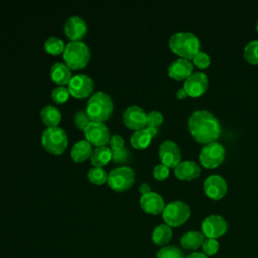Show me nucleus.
<instances>
[{"mask_svg":"<svg viewBox=\"0 0 258 258\" xmlns=\"http://www.w3.org/2000/svg\"><path fill=\"white\" fill-rule=\"evenodd\" d=\"M188 129L192 137L202 143L216 141L221 134L218 118L208 110H196L188 118Z\"/></svg>","mask_w":258,"mask_h":258,"instance_id":"1","label":"nucleus"},{"mask_svg":"<svg viewBox=\"0 0 258 258\" xmlns=\"http://www.w3.org/2000/svg\"><path fill=\"white\" fill-rule=\"evenodd\" d=\"M169 48L181 58L192 59L200 51V40L197 35L188 31H181L172 34L168 40Z\"/></svg>","mask_w":258,"mask_h":258,"instance_id":"2","label":"nucleus"},{"mask_svg":"<svg viewBox=\"0 0 258 258\" xmlns=\"http://www.w3.org/2000/svg\"><path fill=\"white\" fill-rule=\"evenodd\" d=\"M86 113L91 121L104 122L110 118L113 113V102L111 97L104 93H95L88 101Z\"/></svg>","mask_w":258,"mask_h":258,"instance_id":"3","label":"nucleus"},{"mask_svg":"<svg viewBox=\"0 0 258 258\" xmlns=\"http://www.w3.org/2000/svg\"><path fill=\"white\" fill-rule=\"evenodd\" d=\"M90 49L82 41L69 42L62 52L66 64L71 70H82L90 60Z\"/></svg>","mask_w":258,"mask_h":258,"instance_id":"4","label":"nucleus"},{"mask_svg":"<svg viewBox=\"0 0 258 258\" xmlns=\"http://www.w3.org/2000/svg\"><path fill=\"white\" fill-rule=\"evenodd\" d=\"M41 145L47 152L60 155L68 147L67 134L59 127L46 128L41 135Z\"/></svg>","mask_w":258,"mask_h":258,"instance_id":"5","label":"nucleus"},{"mask_svg":"<svg viewBox=\"0 0 258 258\" xmlns=\"http://www.w3.org/2000/svg\"><path fill=\"white\" fill-rule=\"evenodd\" d=\"M190 216V209L182 201H173L165 205L162 218L169 227H178L185 223Z\"/></svg>","mask_w":258,"mask_h":258,"instance_id":"6","label":"nucleus"},{"mask_svg":"<svg viewBox=\"0 0 258 258\" xmlns=\"http://www.w3.org/2000/svg\"><path fill=\"white\" fill-rule=\"evenodd\" d=\"M135 181V172L128 166H121L114 168L108 175L109 186L118 192L129 189Z\"/></svg>","mask_w":258,"mask_h":258,"instance_id":"7","label":"nucleus"},{"mask_svg":"<svg viewBox=\"0 0 258 258\" xmlns=\"http://www.w3.org/2000/svg\"><path fill=\"white\" fill-rule=\"evenodd\" d=\"M200 161L207 168H214L219 166L225 158V148L224 146L213 141L204 145L200 151Z\"/></svg>","mask_w":258,"mask_h":258,"instance_id":"8","label":"nucleus"},{"mask_svg":"<svg viewBox=\"0 0 258 258\" xmlns=\"http://www.w3.org/2000/svg\"><path fill=\"white\" fill-rule=\"evenodd\" d=\"M86 140L96 147L105 146L110 141V131L108 127L102 122L91 121V123L84 129Z\"/></svg>","mask_w":258,"mask_h":258,"instance_id":"9","label":"nucleus"},{"mask_svg":"<svg viewBox=\"0 0 258 258\" xmlns=\"http://www.w3.org/2000/svg\"><path fill=\"white\" fill-rule=\"evenodd\" d=\"M68 90L72 97L76 99H84L92 94L94 90V82L86 75H77L72 77L68 84Z\"/></svg>","mask_w":258,"mask_h":258,"instance_id":"10","label":"nucleus"},{"mask_svg":"<svg viewBox=\"0 0 258 258\" xmlns=\"http://www.w3.org/2000/svg\"><path fill=\"white\" fill-rule=\"evenodd\" d=\"M228 230L227 221L220 215H210L202 223L203 235L208 239H217Z\"/></svg>","mask_w":258,"mask_h":258,"instance_id":"11","label":"nucleus"},{"mask_svg":"<svg viewBox=\"0 0 258 258\" xmlns=\"http://www.w3.org/2000/svg\"><path fill=\"white\" fill-rule=\"evenodd\" d=\"M208 86V76L202 72H194L183 83V89L190 97H200L207 91Z\"/></svg>","mask_w":258,"mask_h":258,"instance_id":"12","label":"nucleus"},{"mask_svg":"<svg viewBox=\"0 0 258 258\" xmlns=\"http://www.w3.org/2000/svg\"><path fill=\"white\" fill-rule=\"evenodd\" d=\"M123 122L131 130L145 129L147 124V113L138 106H130L123 113Z\"/></svg>","mask_w":258,"mask_h":258,"instance_id":"13","label":"nucleus"},{"mask_svg":"<svg viewBox=\"0 0 258 258\" xmlns=\"http://www.w3.org/2000/svg\"><path fill=\"white\" fill-rule=\"evenodd\" d=\"M158 155L161 163L166 165L167 167H175L181 159L180 149L178 145L171 140H165L160 144L158 149Z\"/></svg>","mask_w":258,"mask_h":258,"instance_id":"14","label":"nucleus"},{"mask_svg":"<svg viewBox=\"0 0 258 258\" xmlns=\"http://www.w3.org/2000/svg\"><path fill=\"white\" fill-rule=\"evenodd\" d=\"M227 189L228 185L226 179L219 174L209 175L204 181L205 194L213 200L222 199L226 195Z\"/></svg>","mask_w":258,"mask_h":258,"instance_id":"15","label":"nucleus"},{"mask_svg":"<svg viewBox=\"0 0 258 258\" xmlns=\"http://www.w3.org/2000/svg\"><path fill=\"white\" fill-rule=\"evenodd\" d=\"M64 34L72 41H79L87 33V24L83 18L80 16L70 17L63 26Z\"/></svg>","mask_w":258,"mask_h":258,"instance_id":"16","label":"nucleus"},{"mask_svg":"<svg viewBox=\"0 0 258 258\" xmlns=\"http://www.w3.org/2000/svg\"><path fill=\"white\" fill-rule=\"evenodd\" d=\"M140 207L147 214L158 215L163 212L165 204L163 198L159 194L155 191H150L146 195L141 196Z\"/></svg>","mask_w":258,"mask_h":258,"instance_id":"17","label":"nucleus"},{"mask_svg":"<svg viewBox=\"0 0 258 258\" xmlns=\"http://www.w3.org/2000/svg\"><path fill=\"white\" fill-rule=\"evenodd\" d=\"M192 70L194 64L188 59L179 57L169 64L167 73L170 78L179 81L185 80L187 77H189L192 74Z\"/></svg>","mask_w":258,"mask_h":258,"instance_id":"18","label":"nucleus"},{"mask_svg":"<svg viewBox=\"0 0 258 258\" xmlns=\"http://www.w3.org/2000/svg\"><path fill=\"white\" fill-rule=\"evenodd\" d=\"M201 173L200 165L191 160L180 161L174 167V174L177 178L183 180H189L198 177Z\"/></svg>","mask_w":258,"mask_h":258,"instance_id":"19","label":"nucleus"},{"mask_svg":"<svg viewBox=\"0 0 258 258\" xmlns=\"http://www.w3.org/2000/svg\"><path fill=\"white\" fill-rule=\"evenodd\" d=\"M50 79L59 86L67 85L72 79L71 69L66 63L55 62L50 68Z\"/></svg>","mask_w":258,"mask_h":258,"instance_id":"20","label":"nucleus"},{"mask_svg":"<svg viewBox=\"0 0 258 258\" xmlns=\"http://www.w3.org/2000/svg\"><path fill=\"white\" fill-rule=\"evenodd\" d=\"M92 151V145L87 140H81L72 147L71 157L75 162L82 163L91 157Z\"/></svg>","mask_w":258,"mask_h":258,"instance_id":"21","label":"nucleus"},{"mask_svg":"<svg viewBox=\"0 0 258 258\" xmlns=\"http://www.w3.org/2000/svg\"><path fill=\"white\" fill-rule=\"evenodd\" d=\"M205 241V236L199 231H188L180 238V245L185 250H196L200 248Z\"/></svg>","mask_w":258,"mask_h":258,"instance_id":"22","label":"nucleus"},{"mask_svg":"<svg viewBox=\"0 0 258 258\" xmlns=\"http://www.w3.org/2000/svg\"><path fill=\"white\" fill-rule=\"evenodd\" d=\"M112 160V150L107 146L96 147L91 154L90 161L94 167H103Z\"/></svg>","mask_w":258,"mask_h":258,"instance_id":"23","label":"nucleus"},{"mask_svg":"<svg viewBox=\"0 0 258 258\" xmlns=\"http://www.w3.org/2000/svg\"><path fill=\"white\" fill-rule=\"evenodd\" d=\"M40 117H41L42 123L44 125H46L47 128L57 127V125L59 124L60 119H61V115H60V112L58 111V109L53 106H50V105L42 108V110L40 112Z\"/></svg>","mask_w":258,"mask_h":258,"instance_id":"24","label":"nucleus"},{"mask_svg":"<svg viewBox=\"0 0 258 258\" xmlns=\"http://www.w3.org/2000/svg\"><path fill=\"white\" fill-rule=\"evenodd\" d=\"M171 237H172L171 228L166 224H161L154 228L151 239L155 245L163 246L170 241Z\"/></svg>","mask_w":258,"mask_h":258,"instance_id":"25","label":"nucleus"},{"mask_svg":"<svg viewBox=\"0 0 258 258\" xmlns=\"http://www.w3.org/2000/svg\"><path fill=\"white\" fill-rule=\"evenodd\" d=\"M152 137L147 133L145 129L134 131V133L130 137L131 145L136 149H144L148 147L151 142Z\"/></svg>","mask_w":258,"mask_h":258,"instance_id":"26","label":"nucleus"},{"mask_svg":"<svg viewBox=\"0 0 258 258\" xmlns=\"http://www.w3.org/2000/svg\"><path fill=\"white\" fill-rule=\"evenodd\" d=\"M64 43L63 41L55 36H51L48 37L45 42H44V50L52 55H57L60 54L61 52H63L64 50Z\"/></svg>","mask_w":258,"mask_h":258,"instance_id":"27","label":"nucleus"},{"mask_svg":"<svg viewBox=\"0 0 258 258\" xmlns=\"http://www.w3.org/2000/svg\"><path fill=\"white\" fill-rule=\"evenodd\" d=\"M88 179L96 185H101L108 180V174L102 167H92L88 171Z\"/></svg>","mask_w":258,"mask_h":258,"instance_id":"28","label":"nucleus"},{"mask_svg":"<svg viewBox=\"0 0 258 258\" xmlns=\"http://www.w3.org/2000/svg\"><path fill=\"white\" fill-rule=\"evenodd\" d=\"M244 57L252 64L258 63V40H251L244 47Z\"/></svg>","mask_w":258,"mask_h":258,"instance_id":"29","label":"nucleus"},{"mask_svg":"<svg viewBox=\"0 0 258 258\" xmlns=\"http://www.w3.org/2000/svg\"><path fill=\"white\" fill-rule=\"evenodd\" d=\"M157 258H185L181 250L173 245L164 246L156 254Z\"/></svg>","mask_w":258,"mask_h":258,"instance_id":"30","label":"nucleus"},{"mask_svg":"<svg viewBox=\"0 0 258 258\" xmlns=\"http://www.w3.org/2000/svg\"><path fill=\"white\" fill-rule=\"evenodd\" d=\"M70 96L71 95L69 93L68 88H64L62 86H59V87L53 89L52 92H51V99L56 104H63V103H66L69 100Z\"/></svg>","mask_w":258,"mask_h":258,"instance_id":"31","label":"nucleus"},{"mask_svg":"<svg viewBox=\"0 0 258 258\" xmlns=\"http://www.w3.org/2000/svg\"><path fill=\"white\" fill-rule=\"evenodd\" d=\"M203 252L207 256H213L215 255L220 248V244L217 239H206L202 245Z\"/></svg>","mask_w":258,"mask_h":258,"instance_id":"32","label":"nucleus"},{"mask_svg":"<svg viewBox=\"0 0 258 258\" xmlns=\"http://www.w3.org/2000/svg\"><path fill=\"white\" fill-rule=\"evenodd\" d=\"M129 157H130V152L126 147H123L117 150H112V161L115 163L128 162Z\"/></svg>","mask_w":258,"mask_h":258,"instance_id":"33","label":"nucleus"},{"mask_svg":"<svg viewBox=\"0 0 258 258\" xmlns=\"http://www.w3.org/2000/svg\"><path fill=\"white\" fill-rule=\"evenodd\" d=\"M74 122H75V125L79 129L84 130L91 123V119L88 116V114L86 113V111H79L75 114Z\"/></svg>","mask_w":258,"mask_h":258,"instance_id":"34","label":"nucleus"},{"mask_svg":"<svg viewBox=\"0 0 258 258\" xmlns=\"http://www.w3.org/2000/svg\"><path fill=\"white\" fill-rule=\"evenodd\" d=\"M192 60H194V63H195L198 68H200V69H206V68H208V67L210 66V63H211V57H210V55H209L207 52L201 51V50L194 56Z\"/></svg>","mask_w":258,"mask_h":258,"instance_id":"35","label":"nucleus"},{"mask_svg":"<svg viewBox=\"0 0 258 258\" xmlns=\"http://www.w3.org/2000/svg\"><path fill=\"white\" fill-rule=\"evenodd\" d=\"M163 122V116L158 111H151L147 113V124L146 126L157 128Z\"/></svg>","mask_w":258,"mask_h":258,"instance_id":"36","label":"nucleus"},{"mask_svg":"<svg viewBox=\"0 0 258 258\" xmlns=\"http://www.w3.org/2000/svg\"><path fill=\"white\" fill-rule=\"evenodd\" d=\"M168 174H169V167H167L162 163L155 165L153 168V176L157 180H164L165 178H167Z\"/></svg>","mask_w":258,"mask_h":258,"instance_id":"37","label":"nucleus"},{"mask_svg":"<svg viewBox=\"0 0 258 258\" xmlns=\"http://www.w3.org/2000/svg\"><path fill=\"white\" fill-rule=\"evenodd\" d=\"M124 143H125L124 139L120 135H113V136H111L110 141H109L111 150H117V149H121V148L125 147Z\"/></svg>","mask_w":258,"mask_h":258,"instance_id":"38","label":"nucleus"},{"mask_svg":"<svg viewBox=\"0 0 258 258\" xmlns=\"http://www.w3.org/2000/svg\"><path fill=\"white\" fill-rule=\"evenodd\" d=\"M139 191L142 194V195H146V194H148V192H150L151 191V188H150V186H149V184L148 183H142L140 186H139Z\"/></svg>","mask_w":258,"mask_h":258,"instance_id":"39","label":"nucleus"},{"mask_svg":"<svg viewBox=\"0 0 258 258\" xmlns=\"http://www.w3.org/2000/svg\"><path fill=\"white\" fill-rule=\"evenodd\" d=\"M186 258H208V256L201 252H194V253L189 254Z\"/></svg>","mask_w":258,"mask_h":258,"instance_id":"40","label":"nucleus"},{"mask_svg":"<svg viewBox=\"0 0 258 258\" xmlns=\"http://www.w3.org/2000/svg\"><path fill=\"white\" fill-rule=\"evenodd\" d=\"M176 97H177L178 99H184V98L187 97V94H186V92L184 91V89L181 88V89H178V90L176 91Z\"/></svg>","mask_w":258,"mask_h":258,"instance_id":"41","label":"nucleus"},{"mask_svg":"<svg viewBox=\"0 0 258 258\" xmlns=\"http://www.w3.org/2000/svg\"><path fill=\"white\" fill-rule=\"evenodd\" d=\"M145 130L147 131V133H148L151 137H154V136L157 134V128H155V127L146 126V127H145Z\"/></svg>","mask_w":258,"mask_h":258,"instance_id":"42","label":"nucleus"},{"mask_svg":"<svg viewBox=\"0 0 258 258\" xmlns=\"http://www.w3.org/2000/svg\"><path fill=\"white\" fill-rule=\"evenodd\" d=\"M256 30L258 31V20H257V22H256Z\"/></svg>","mask_w":258,"mask_h":258,"instance_id":"43","label":"nucleus"}]
</instances>
